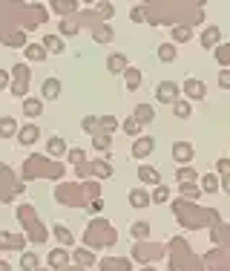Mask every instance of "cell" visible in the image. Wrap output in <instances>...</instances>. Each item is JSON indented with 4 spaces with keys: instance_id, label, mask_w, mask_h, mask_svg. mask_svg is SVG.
Returning a JSON list of instances; mask_svg holds the SVG:
<instances>
[{
    "instance_id": "8",
    "label": "cell",
    "mask_w": 230,
    "mask_h": 271,
    "mask_svg": "<svg viewBox=\"0 0 230 271\" xmlns=\"http://www.w3.org/2000/svg\"><path fill=\"white\" fill-rule=\"evenodd\" d=\"M138 179H141V182H147V185H156V188L161 185V173L156 170V167H150V165L138 167Z\"/></svg>"
},
{
    "instance_id": "22",
    "label": "cell",
    "mask_w": 230,
    "mask_h": 271,
    "mask_svg": "<svg viewBox=\"0 0 230 271\" xmlns=\"http://www.w3.org/2000/svg\"><path fill=\"white\" fill-rule=\"evenodd\" d=\"M92 144H95L98 150H106V147L112 144V136H110V133H104V130H95V133H92Z\"/></svg>"
},
{
    "instance_id": "5",
    "label": "cell",
    "mask_w": 230,
    "mask_h": 271,
    "mask_svg": "<svg viewBox=\"0 0 230 271\" xmlns=\"http://www.w3.org/2000/svg\"><path fill=\"white\" fill-rule=\"evenodd\" d=\"M218 41H222V29L218 26H207L204 32H202V47L204 49H216Z\"/></svg>"
},
{
    "instance_id": "43",
    "label": "cell",
    "mask_w": 230,
    "mask_h": 271,
    "mask_svg": "<svg viewBox=\"0 0 230 271\" xmlns=\"http://www.w3.org/2000/svg\"><path fill=\"white\" fill-rule=\"evenodd\" d=\"M216 170L222 173V176H230V159H218V162H216Z\"/></svg>"
},
{
    "instance_id": "12",
    "label": "cell",
    "mask_w": 230,
    "mask_h": 271,
    "mask_svg": "<svg viewBox=\"0 0 230 271\" xmlns=\"http://www.w3.org/2000/svg\"><path fill=\"white\" fill-rule=\"evenodd\" d=\"M184 95H190V98H204V84L198 81V78H187L184 81Z\"/></svg>"
},
{
    "instance_id": "46",
    "label": "cell",
    "mask_w": 230,
    "mask_h": 271,
    "mask_svg": "<svg viewBox=\"0 0 230 271\" xmlns=\"http://www.w3.org/2000/svg\"><path fill=\"white\" fill-rule=\"evenodd\" d=\"M222 190H224V193H230V176H222Z\"/></svg>"
},
{
    "instance_id": "21",
    "label": "cell",
    "mask_w": 230,
    "mask_h": 271,
    "mask_svg": "<svg viewBox=\"0 0 230 271\" xmlns=\"http://www.w3.org/2000/svg\"><path fill=\"white\" fill-rule=\"evenodd\" d=\"M72 257H75L78 265H95V254L86 251V248H75V251H72Z\"/></svg>"
},
{
    "instance_id": "1",
    "label": "cell",
    "mask_w": 230,
    "mask_h": 271,
    "mask_svg": "<svg viewBox=\"0 0 230 271\" xmlns=\"http://www.w3.org/2000/svg\"><path fill=\"white\" fill-rule=\"evenodd\" d=\"M178 93H182V87L176 81H161L156 87V98H158L161 104H176L178 101Z\"/></svg>"
},
{
    "instance_id": "31",
    "label": "cell",
    "mask_w": 230,
    "mask_h": 271,
    "mask_svg": "<svg viewBox=\"0 0 230 271\" xmlns=\"http://www.w3.org/2000/svg\"><path fill=\"white\" fill-rule=\"evenodd\" d=\"M80 127H84V133H90V136H92V133L98 130V118H95V116H84V118H80Z\"/></svg>"
},
{
    "instance_id": "48",
    "label": "cell",
    "mask_w": 230,
    "mask_h": 271,
    "mask_svg": "<svg viewBox=\"0 0 230 271\" xmlns=\"http://www.w3.org/2000/svg\"><path fill=\"white\" fill-rule=\"evenodd\" d=\"M64 271H84V265H72V268H69V265H66V268H64Z\"/></svg>"
},
{
    "instance_id": "28",
    "label": "cell",
    "mask_w": 230,
    "mask_h": 271,
    "mask_svg": "<svg viewBox=\"0 0 230 271\" xmlns=\"http://www.w3.org/2000/svg\"><path fill=\"white\" fill-rule=\"evenodd\" d=\"M218 188H222V182H218L213 173H207V176L202 179V190H204V193H216Z\"/></svg>"
},
{
    "instance_id": "50",
    "label": "cell",
    "mask_w": 230,
    "mask_h": 271,
    "mask_svg": "<svg viewBox=\"0 0 230 271\" xmlns=\"http://www.w3.org/2000/svg\"><path fill=\"white\" fill-rule=\"evenodd\" d=\"M141 271H156V268H152V265H147V268H141Z\"/></svg>"
},
{
    "instance_id": "24",
    "label": "cell",
    "mask_w": 230,
    "mask_h": 271,
    "mask_svg": "<svg viewBox=\"0 0 230 271\" xmlns=\"http://www.w3.org/2000/svg\"><path fill=\"white\" fill-rule=\"evenodd\" d=\"M101 268L104 271H130V262L126 259H104Z\"/></svg>"
},
{
    "instance_id": "37",
    "label": "cell",
    "mask_w": 230,
    "mask_h": 271,
    "mask_svg": "<svg viewBox=\"0 0 230 271\" xmlns=\"http://www.w3.org/2000/svg\"><path fill=\"white\" fill-rule=\"evenodd\" d=\"M6 47H29V44H26V35H23V32H18V35H12L9 41H6Z\"/></svg>"
},
{
    "instance_id": "4",
    "label": "cell",
    "mask_w": 230,
    "mask_h": 271,
    "mask_svg": "<svg viewBox=\"0 0 230 271\" xmlns=\"http://www.w3.org/2000/svg\"><path fill=\"white\" fill-rule=\"evenodd\" d=\"M46 262H49V268H66L69 265V248H55V251H49Z\"/></svg>"
},
{
    "instance_id": "23",
    "label": "cell",
    "mask_w": 230,
    "mask_h": 271,
    "mask_svg": "<svg viewBox=\"0 0 230 271\" xmlns=\"http://www.w3.org/2000/svg\"><path fill=\"white\" fill-rule=\"evenodd\" d=\"M14 133H20V130H18V121H14L12 116H6L3 121H0V136L9 139V136H14Z\"/></svg>"
},
{
    "instance_id": "14",
    "label": "cell",
    "mask_w": 230,
    "mask_h": 271,
    "mask_svg": "<svg viewBox=\"0 0 230 271\" xmlns=\"http://www.w3.org/2000/svg\"><path fill=\"white\" fill-rule=\"evenodd\" d=\"M44 47H46V52H49V55H60V52H64V41H60V35H46L44 38Z\"/></svg>"
},
{
    "instance_id": "13",
    "label": "cell",
    "mask_w": 230,
    "mask_h": 271,
    "mask_svg": "<svg viewBox=\"0 0 230 271\" xmlns=\"http://www.w3.org/2000/svg\"><path fill=\"white\" fill-rule=\"evenodd\" d=\"M150 202H152V196H150L147 190H141V188L130 190V205H132V208H147Z\"/></svg>"
},
{
    "instance_id": "32",
    "label": "cell",
    "mask_w": 230,
    "mask_h": 271,
    "mask_svg": "<svg viewBox=\"0 0 230 271\" xmlns=\"http://www.w3.org/2000/svg\"><path fill=\"white\" fill-rule=\"evenodd\" d=\"M98 127H101L104 133H106V130H115V127H118V118H115V116H101V118H98Z\"/></svg>"
},
{
    "instance_id": "30",
    "label": "cell",
    "mask_w": 230,
    "mask_h": 271,
    "mask_svg": "<svg viewBox=\"0 0 230 271\" xmlns=\"http://www.w3.org/2000/svg\"><path fill=\"white\" fill-rule=\"evenodd\" d=\"M190 113H193V110H190L187 101H176V104H172V116L176 118H190Z\"/></svg>"
},
{
    "instance_id": "6",
    "label": "cell",
    "mask_w": 230,
    "mask_h": 271,
    "mask_svg": "<svg viewBox=\"0 0 230 271\" xmlns=\"http://www.w3.org/2000/svg\"><path fill=\"white\" fill-rule=\"evenodd\" d=\"M106 70L112 72V75H124L130 67H126V55H121V52H115V55H110L106 58Z\"/></svg>"
},
{
    "instance_id": "17",
    "label": "cell",
    "mask_w": 230,
    "mask_h": 271,
    "mask_svg": "<svg viewBox=\"0 0 230 271\" xmlns=\"http://www.w3.org/2000/svg\"><path fill=\"white\" fill-rule=\"evenodd\" d=\"M38 133H40V130L34 127V124H26V127L18 133V139H20V144H26V147H29V144L38 142Z\"/></svg>"
},
{
    "instance_id": "2",
    "label": "cell",
    "mask_w": 230,
    "mask_h": 271,
    "mask_svg": "<svg viewBox=\"0 0 230 271\" xmlns=\"http://www.w3.org/2000/svg\"><path fill=\"white\" fill-rule=\"evenodd\" d=\"M152 150H156V139L152 136H138L136 142H132V156L136 159H147Z\"/></svg>"
},
{
    "instance_id": "45",
    "label": "cell",
    "mask_w": 230,
    "mask_h": 271,
    "mask_svg": "<svg viewBox=\"0 0 230 271\" xmlns=\"http://www.w3.org/2000/svg\"><path fill=\"white\" fill-rule=\"evenodd\" d=\"M12 95L23 98V95H26V84H14V87H12Z\"/></svg>"
},
{
    "instance_id": "41",
    "label": "cell",
    "mask_w": 230,
    "mask_h": 271,
    "mask_svg": "<svg viewBox=\"0 0 230 271\" xmlns=\"http://www.w3.org/2000/svg\"><path fill=\"white\" fill-rule=\"evenodd\" d=\"M69 162H72V165H80V162H84V150H80V147H72V150H69Z\"/></svg>"
},
{
    "instance_id": "3",
    "label": "cell",
    "mask_w": 230,
    "mask_h": 271,
    "mask_svg": "<svg viewBox=\"0 0 230 271\" xmlns=\"http://www.w3.org/2000/svg\"><path fill=\"white\" fill-rule=\"evenodd\" d=\"M170 153H172V159H176V162L190 165V162H193V144H190V142H176L170 147Z\"/></svg>"
},
{
    "instance_id": "40",
    "label": "cell",
    "mask_w": 230,
    "mask_h": 271,
    "mask_svg": "<svg viewBox=\"0 0 230 271\" xmlns=\"http://www.w3.org/2000/svg\"><path fill=\"white\" fill-rule=\"evenodd\" d=\"M130 21H132V24H144V6H136V9L130 12Z\"/></svg>"
},
{
    "instance_id": "11",
    "label": "cell",
    "mask_w": 230,
    "mask_h": 271,
    "mask_svg": "<svg viewBox=\"0 0 230 271\" xmlns=\"http://www.w3.org/2000/svg\"><path fill=\"white\" fill-rule=\"evenodd\" d=\"M112 38H115V32H112V26L110 24H101V26L92 29V41H95V44H110Z\"/></svg>"
},
{
    "instance_id": "7",
    "label": "cell",
    "mask_w": 230,
    "mask_h": 271,
    "mask_svg": "<svg viewBox=\"0 0 230 271\" xmlns=\"http://www.w3.org/2000/svg\"><path fill=\"white\" fill-rule=\"evenodd\" d=\"M58 95H60V81L58 78H46L44 87H40V98L44 101H55Z\"/></svg>"
},
{
    "instance_id": "38",
    "label": "cell",
    "mask_w": 230,
    "mask_h": 271,
    "mask_svg": "<svg viewBox=\"0 0 230 271\" xmlns=\"http://www.w3.org/2000/svg\"><path fill=\"white\" fill-rule=\"evenodd\" d=\"M14 78H18V84H29V67H14Z\"/></svg>"
},
{
    "instance_id": "51",
    "label": "cell",
    "mask_w": 230,
    "mask_h": 271,
    "mask_svg": "<svg viewBox=\"0 0 230 271\" xmlns=\"http://www.w3.org/2000/svg\"><path fill=\"white\" fill-rule=\"evenodd\" d=\"M38 271H40V268H38Z\"/></svg>"
},
{
    "instance_id": "42",
    "label": "cell",
    "mask_w": 230,
    "mask_h": 271,
    "mask_svg": "<svg viewBox=\"0 0 230 271\" xmlns=\"http://www.w3.org/2000/svg\"><path fill=\"white\" fill-rule=\"evenodd\" d=\"M218 87H222V90H230V70L218 72Z\"/></svg>"
},
{
    "instance_id": "15",
    "label": "cell",
    "mask_w": 230,
    "mask_h": 271,
    "mask_svg": "<svg viewBox=\"0 0 230 271\" xmlns=\"http://www.w3.org/2000/svg\"><path fill=\"white\" fill-rule=\"evenodd\" d=\"M132 118H136L138 124H150V121L156 118V113H152V107L150 104H138L136 113H132Z\"/></svg>"
},
{
    "instance_id": "36",
    "label": "cell",
    "mask_w": 230,
    "mask_h": 271,
    "mask_svg": "<svg viewBox=\"0 0 230 271\" xmlns=\"http://www.w3.org/2000/svg\"><path fill=\"white\" fill-rule=\"evenodd\" d=\"M172 41H190V26H176L172 29Z\"/></svg>"
},
{
    "instance_id": "39",
    "label": "cell",
    "mask_w": 230,
    "mask_h": 271,
    "mask_svg": "<svg viewBox=\"0 0 230 271\" xmlns=\"http://www.w3.org/2000/svg\"><path fill=\"white\" fill-rule=\"evenodd\" d=\"M167 196H170V190L164 188V185H158V188L152 190V202H158V205L161 202H167Z\"/></svg>"
},
{
    "instance_id": "35",
    "label": "cell",
    "mask_w": 230,
    "mask_h": 271,
    "mask_svg": "<svg viewBox=\"0 0 230 271\" xmlns=\"http://www.w3.org/2000/svg\"><path fill=\"white\" fill-rule=\"evenodd\" d=\"M58 29H60V35H78V26L72 24V21H60V26H58Z\"/></svg>"
},
{
    "instance_id": "19",
    "label": "cell",
    "mask_w": 230,
    "mask_h": 271,
    "mask_svg": "<svg viewBox=\"0 0 230 271\" xmlns=\"http://www.w3.org/2000/svg\"><path fill=\"white\" fill-rule=\"evenodd\" d=\"M92 173L98 179H112V167H110V162H104V159H95L92 162Z\"/></svg>"
},
{
    "instance_id": "9",
    "label": "cell",
    "mask_w": 230,
    "mask_h": 271,
    "mask_svg": "<svg viewBox=\"0 0 230 271\" xmlns=\"http://www.w3.org/2000/svg\"><path fill=\"white\" fill-rule=\"evenodd\" d=\"M44 113V98H23V116L38 118Z\"/></svg>"
},
{
    "instance_id": "20",
    "label": "cell",
    "mask_w": 230,
    "mask_h": 271,
    "mask_svg": "<svg viewBox=\"0 0 230 271\" xmlns=\"http://www.w3.org/2000/svg\"><path fill=\"white\" fill-rule=\"evenodd\" d=\"M124 84H126V90H138V87H141V70L130 67V70L124 72Z\"/></svg>"
},
{
    "instance_id": "26",
    "label": "cell",
    "mask_w": 230,
    "mask_h": 271,
    "mask_svg": "<svg viewBox=\"0 0 230 271\" xmlns=\"http://www.w3.org/2000/svg\"><path fill=\"white\" fill-rule=\"evenodd\" d=\"M158 61L172 64V61H176V47H172V44H161L158 47Z\"/></svg>"
},
{
    "instance_id": "44",
    "label": "cell",
    "mask_w": 230,
    "mask_h": 271,
    "mask_svg": "<svg viewBox=\"0 0 230 271\" xmlns=\"http://www.w3.org/2000/svg\"><path fill=\"white\" fill-rule=\"evenodd\" d=\"M98 12H101V18H112V6L110 3H98Z\"/></svg>"
},
{
    "instance_id": "33",
    "label": "cell",
    "mask_w": 230,
    "mask_h": 271,
    "mask_svg": "<svg viewBox=\"0 0 230 271\" xmlns=\"http://www.w3.org/2000/svg\"><path fill=\"white\" fill-rule=\"evenodd\" d=\"M121 127H124V133H130V136H138V130H141V124H138L136 118L130 116L126 121H121Z\"/></svg>"
},
{
    "instance_id": "16",
    "label": "cell",
    "mask_w": 230,
    "mask_h": 271,
    "mask_svg": "<svg viewBox=\"0 0 230 271\" xmlns=\"http://www.w3.org/2000/svg\"><path fill=\"white\" fill-rule=\"evenodd\" d=\"M46 150H49V156H66V142H64L60 136H52V139L46 142Z\"/></svg>"
},
{
    "instance_id": "10",
    "label": "cell",
    "mask_w": 230,
    "mask_h": 271,
    "mask_svg": "<svg viewBox=\"0 0 230 271\" xmlns=\"http://www.w3.org/2000/svg\"><path fill=\"white\" fill-rule=\"evenodd\" d=\"M23 55H26V61H32V64H38V61H46V47L44 44H29V47L23 49Z\"/></svg>"
},
{
    "instance_id": "18",
    "label": "cell",
    "mask_w": 230,
    "mask_h": 271,
    "mask_svg": "<svg viewBox=\"0 0 230 271\" xmlns=\"http://www.w3.org/2000/svg\"><path fill=\"white\" fill-rule=\"evenodd\" d=\"M20 268L23 271H38L40 268V257H38L34 251H26V254L20 257Z\"/></svg>"
},
{
    "instance_id": "25",
    "label": "cell",
    "mask_w": 230,
    "mask_h": 271,
    "mask_svg": "<svg viewBox=\"0 0 230 271\" xmlns=\"http://www.w3.org/2000/svg\"><path fill=\"white\" fill-rule=\"evenodd\" d=\"M130 234H132V239H147L150 236V222H132Z\"/></svg>"
},
{
    "instance_id": "29",
    "label": "cell",
    "mask_w": 230,
    "mask_h": 271,
    "mask_svg": "<svg viewBox=\"0 0 230 271\" xmlns=\"http://www.w3.org/2000/svg\"><path fill=\"white\" fill-rule=\"evenodd\" d=\"M176 179H178V182H193V179H198V173H196L190 165H184V167L176 170Z\"/></svg>"
},
{
    "instance_id": "49",
    "label": "cell",
    "mask_w": 230,
    "mask_h": 271,
    "mask_svg": "<svg viewBox=\"0 0 230 271\" xmlns=\"http://www.w3.org/2000/svg\"><path fill=\"white\" fill-rule=\"evenodd\" d=\"M0 271H9V262H0Z\"/></svg>"
},
{
    "instance_id": "34",
    "label": "cell",
    "mask_w": 230,
    "mask_h": 271,
    "mask_svg": "<svg viewBox=\"0 0 230 271\" xmlns=\"http://www.w3.org/2000/svg\"><path fill=\"white\" fill-rule=\"evenodd\" d=\"M178 193L182 196H198V188H196L193 182H178Z\"/></svg>"
},
{
    "instance_id": "27",
    "label": "cell",
    "mask_w": 230,
    "mask_h": 271,
    "mask_svg": "<svg viewBox=\"0 0 230 271\" xmlns=\"http://www.w3.org/2000/svg\"><path fill=\"white\" fill-rule=\"evenodd\" d=\"M55 236H58V239H60V242H64L66 248L75 242V236H72V231H69L66 225H55Z\"/></svg>"
},
{
    "instance_id": "47",
    "label": "cell",
    "mask_w": 230,
    "mask_h": 271,
    "mask_svg": "<svg viewBox=\"0 0 230 271\" xmlns=\"http://www.w3.org/2000/svg\"><path fill=\"white\" fill-rule=\"evenodd\" d=\"M101 208H104L101 202H92V205H90V208H86V211H90V213H98V211H101Z\"/></svg>"
}]
</instances>
